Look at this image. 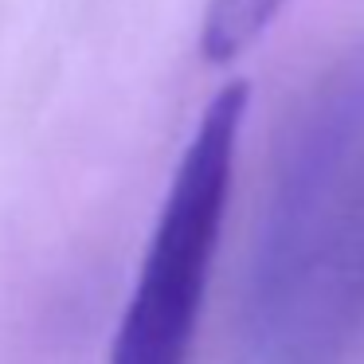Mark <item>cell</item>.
Returning a JSON list of instances; mask_svg holds the SVG:
<instances>
[{"label": "cell", "mask_w": 364, "mask_h": 364, "mask_svg": "<svg viewBox=\"0 0 364 364\" xmlns=\"http://www.w3.org/2000/svg\"><path fill=\"white\" fill-rule=\"evenodd\" d=\"M251 364H345L364 348V48L278 141L243 278Z\"/></svg>", "instance_id": "6da1fadb"}, {"label": "cell", "mask_w": 364, "mask_h": 364, "mask_svg": "<svg viewBox=\"0 0 364 364\" xmlns=\"http://www.w3.org/2000/svg\"><path fill=\"white\" fill-rule=\"evenodd\" d=\"M247 102L251 90L235 79L215 90L200 114L149 231L134 290L114 333L110 364H192L235 188Z\"/></svg>", "instance_id": "7a4b0ae2"}, {"label": "cell", "mask_w": 364, "mask_h": 364, "mask_svg": "<svg viewBox=\"0 0 364 364\" xmlns=\"http://www.w3.org/2000/svg\"><path fill=\"white\" fill-rule=\"evenodd\" d=\"M294 0H212L204 12L200 51L208 63H231L278 24Z\"/></svg>", "instance_id": "3957f363"}]
</instances>
